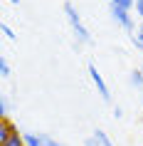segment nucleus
<instances>
[{
  "label": "nucleus",
  "mask_w": 143,
  "mask_h": 146,
  "mask_svg": "<svg viewBox=\"0 0 143 146\" xmlns=\"http://www.w3.org/2000/svg\"><path fill=\"white\" fill-rule=\"evenodd\" d=\"M3 35H5V37H8V40H15V32L10 30L8 25H3Z\"/></svg>",
  "instance_id": "f8f14e48"
},
{
  "label": "nucleus",
  "mask_w": 143,
  "mask_h": 146,
  "mask_svg": "<svg viewBox=\"0 0 143 146\" xmlns=\"http://www.w3.org/2000/svg\"><path fill=\"white\" fill-rule=\"evenodd\" d=\"M15 131H17V126L10 121L8 116H3V119H0V144H5V141L15 134Z\"/></svg>",
  "instance_id": "39448f33"
},
{
  "label": "nucleus",
  "mask_w": 143,
  "mask_h": 146,
  "mask_svg": "<svg viewBox=\"0 0 143 146\" xmlns=\"http://www.w3.org/2000/svg\"><path fill=\"white\" fill-rule=\"evenodd\" d=\"M138 37H143V20H141V25H138V32H136Z\"/></svg>",
  "instance_id": "dca6fc26"
},
{
  "label": "nucleus",
  "mask_w": 143,
  "mask_h": 146,
  "mask_svg": "<svg viewBox=\"0 0 143 146\" xmlns=\"http://www.w3.org/2000/svg\"><path fill=\"white\" fill-rule=\"evenodd\" d=\"M131 84L143 87V69H133V72H131Z\"/></svg>",
  "instance_id": "6e6552de"
},
{
  "label": "nucleus",
  "mask_w": 143,
  "mask_h": 146,
  "mask_svg": "<svg viewBox=\"0 0 143 146\" xmlns=\"http://www.w3.org/2000/svg\"><path fill=\"white\" fill-rule=\"evenodd\" d=\"M136 13H138V17L143 20V0H136Z\"/></svg>",
  "instance_id": "ddd939ff"
},
{
  "label": "nucleus",
  "mask_w": 143,
  "mask_h": 146,
  "mask_svg": "<svg viewBox=\"0 0 143 146\" xmlns=\"http://www.w3.org/2000/svg\"><path fill=\"white\" fill-rule=\"evenodd\" d=\"M89 77H91V82H94V87H96V92L101 94V99H111V92H109V87H106V82H104V77H101V72L96 69V64L94 62H89Z\"/></svg>",
  "instance_id": "f03ea898"
},
{
  "label": "nucleus",
  "mask_w": 143,
  "mask_h": 146,
  "mask_svg": "<svg viewBox=\"0 0 143 146\" xmlns=\"http://www.w3.org/2000/svg\"><path fill=\"white\" fill-rule=\"evenodd\" d=\"M84 146H101V144L96 141V136H91V139H86V141H84Z\"/></svg>",
  "instance_id": "4468645a"
},
{
  "label": "nucleus",
  "mask_w": 143,
  "mask_h": 146,
  "mask_svg": "<svg viewBox=\"0 0 143 146\" xmlns=\"http://www.w3.org/2000/svg\"><path fill=\"white\" fill-rule=\"evenodd\" d=\"M111 5H116V8H123V10H131L133 8V3L136 0H109Z\"/></svg>",
  "instance_id": "1a4fd4ad"
},
{
  "label": "nucleus",
  "mask_w": 143,
  "mask_h": 146,
  "mask_svg": "<svg viewBox=\"0 0 143 146\" xmlns=\"http://www.w3.org/2000/svg\"><path fill=\"white\" fill-rule=\"evenodd\" d=\"M0 146H27V144H25V134L15 131V134H13V136L5 141V144H0Z\"/></svg>",
  "instance_id": "423d86ee"
},
{
  "label": "nucleus",
  "mask_w": 143,
  "mask_h": 146,
  "mask_svg": "<svg viewBox=\"0 0 143 146\" xmlns=\"http://www.w3.org/2000/svg\"><path fill=\"white\" fill-rule=\"evenodd\" d=\"M141 69H143V67H141Z\"/></svg>",
  "instance_id": "a211bd4d"
},
{
  "label": "nucleus",
  "mask_w": 143,
  "mask_h": 146,
  "mask_svg": "<svg viewBox=\"0 0 143 146\" xmlns=\"http://www.w3.org/2000/svg\"><path fill=\"white\" fill-rule=\"evenodd\" d=\"M64 15H67L69 25H72V30H74L76 42H79V45H89V42H91V35H89V30L84 27L82 17H79V13H76V8L72 5V3H64Z\"/></svg>",
  "instance_id": "f257e3e1"
},
{
  "label": "nucleus",
  "mask_w": 143,
  "mask_h": 146,
  "mask_svg": "<svg viewBox=\"0 0 143 146\" xmlns=\"http://www.w3.org/2000/svg\"><path fill=\"white\" fill-rule=\"evenodd\" d=\"M10 3H15V5H17V3H20V0H10Z\"/></svg>",
  "instance_id": "f3484780"
},
{
  "label": "nucleus",
  "mask_w": 143,
  "mask_h": 146,
  "mask_svg": "<svg viewBox=\"0 0 143 146\" xmlns=\"http://www.w3.org/2000/svg\"><path fill=\"white\" fill-rule=\"evenodd\" d=\"M94 136H96V141H99V144H101V146H113V141H111V139H109V136H106V131L96 129V131H94Z\"/></svg>",
  "instance_id": "0eeeda50"
},
{
  "label": "nucleus",
  "mask_w": 143,
  "mask_h": 146,
  "mask_svg": "<svg viewBox=\"0 0 143 146\" xmlns=\"http://www.w3.org/2000/svg\"><path fill=\"white\" fill-rule=\"evenodd\" d=\"M3 116H8V99L5 97H0V119Z\"/></svg>",
  "instance_id": "9b49d317"
},
{
  "label": "nucleus",
  "mask_w": 143,
  "mask_h": 146,
  "mask_svg": "<svg viewBox=\"0 0 143 146\" xmlns=\"http://www.w3.org/2000/svg\"><path fill=\"white\" fill-rule=\"evenodd\" d=\"M111 17L116 20V25H121L123 30L133 32V15H131V10H123V8H116V5H111Z\"/></svg>",
  "instance_id": "7ed1b4c3"
},
{
  "label": "nucleus",
  "mask_w": 143,
  "mask_h": 146,
  "mask_svg": "<svg viewBox=\"0 0 143 146\" xmlns=\"http://www.w3.org/2000/svg\"><path fill=\"white\" fill-rule=\"evenodd\" d=\"M0 77H10V64H8V60H5V57L0 60Z\"/></svg>",
  "instance_id": "9d476101"
},
{
  "label": "nucleus",
  "mask_w": 143,
  "mask_h": 146,
  "mask_svg": "<svg viewBox=\"0 0 143 146\" xmlns=\"http://www.w3.org/2000/svg\"><path fill=\"white\" fill-rule=\"evenodd\" d=\"M25 144L27 146H52L54 139L47 134H25Z\"/></svg>",
  "instance_id": "20e7f679"
},
{
  "label": "nucleus",
  "mask_w": 143,
  "mask_h": 146,
  "mask_svg": "<svg viewBox=\"0 0 143 146\" xmlns=\"http://www.w3.org/2000/svg\"><path fill=\"white\" fill-rule=\"evenodd\" d=\"M113 116H116V119H121V116H123V109H121V107H113Z\"/></svg>",
  "instance_id": "2eb2a0df"
}]
</instances>
